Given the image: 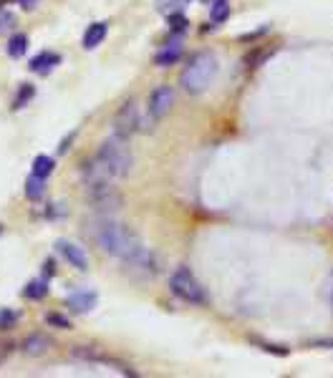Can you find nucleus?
<instances>
[{
	"instance_id": "nucleus-4",
	"label": "nucleus",
	"mask_w": 333,
	"mask_h": 378,
	"mask_svg": "<svg viewBox=\"0 0 333 378\" xmlns=\"http://www.w3.org/2000/svg\"><path fill=\"white\" fill-rule=\"evenodd\" d=\"M170 290L174 292L179 300L190 303V306H205V303H208V292H205L202 283L192 275L190 268H177L172 272Z\"/></svg>"
},
{
	"instance_id": "nucleus-25",
	"label": "nucleus",
	"mask_w": 333,
	"mask_h": 378,
	"mask_svg": "<svg viewBox=\"0 0 333 378\" xmlns=\"http://www.w3.org/2000/svg\"><path fill=\"white\" fill-rule=\"evenodd\" d=\"M46 323L53 328H61V330H71V320L66 318V315L61 313H48L46 315Z\"/></svg>"
},
{
	"instance_id": "nucleus-23",
	"label": "nucleus",
	"mask_w": 333,
	"mask_h": 378,
	"mask_svg": "<svg viewBox=\"0 0 333 378\" xmlns=\"http://www.w3.org/2000/svg\"><path fill=\"white\" fill-rule=\"evenodd\" d=\"M167 18H170V30H172V33H177V36L187 33V26H190V21H187L185 10H179V13H172V15H167Z\"/></svg>"
},
{
	"instance_id": "nucleus-5",
	"label": "nucleus",
	"mask_w": 333,
	"mask_h": 378,
	"mask_svg": "<svg viewBox=\"0 0 333 378\" xmlns=\"http://www.w3.org/2000/svg\"><path fill=\"white\" fill-rule=\"evenodd\" d=\"M114 134L121 139H129L134 134V131L141 126V119H139V106H137V101L134 99H129V101L124 103V106H119V111L114 114Z\"/></svg>"
},
{
	"instance_id": "nucleus-14",
	"label": "nucleus",
	"mask_w": 333,
	"mask_h": 378,
	"mask_svg": "<svg viewBox=\"0 0 333 378\" xmlns=\"http://www.w3.org/2000/svg\"><path fill=\"white\" fill-rule=\"evenodd\" d=\"M23 192H26V197H28L30 202H38V199H43V195H46V179H43V177H36L33 172H30V177L26 179V184H23Z\"/></svg>"
},
{
	"instance_id": "nucleus-18",
	"label": "nucleus",
	"mask_w": 333,
	"mask_h": 378,
	"mask_svg": "<svg viewBox=\"0 0 333 378\" xmlns=\"http://www.w3.org/2000/svg\"><path fill=\"white\" fill-rule=\"evenodd\" d=\"M33 96H36V86L33 83H21V88H18V94L13 99V109L21 111L23 106H28L33 101Z\"/></svg>"
},
{
	"instance_id": "nucleus-32",
	"label": "nucleus",
	"mask_w": 333,
	"mask_h": 378,
	"mask_svg": "<svg viewBox=\"0 0 333 378\" xmlns=\"http://www.w3.org/2000/svg\"><path fill=\"white\" fill-rule=\"evenodd\" d=\"M0 232H3V225H0Z\"/></svg>"
},
{
	"instance_id": "nucleus-28",
	"label": "nucleus",
	"mask_w": 333,
	"mask_h": 378,
	"mask_svg": "<svg viewBox=\"0 0 333 378\" xmlns=\"http://www.w3.org/2000/svg\"><path fill=\"white\" fill-rule=\"evenodd\" d=\"M76 139V131H71V134H68L66 139H61V144H59V149H56V152L61 154V157H63V154L68 152V149H71V141H74Z\"/></svg>"
},
{
	"instance_id": "nucleus-9",
	"label": "nucleus",
	"mask_w": 333,
	"mask_h": 378,
	"mask_svg": "<svg viewBox=\"0 0 333 378\" xmlns=\"http://www.w3.org/2000/svg\"><path fill=\"white\" fill-rule=\"evenodd\" d=\"M99 303V292L97 290H91V288H79V290L74 292H68V298H66V308L71 310V313H91L94 308H97Z\"/></svg>"
},
{
	"instance_id": "nucleus-19",
	"label": "nucleus",
	"mask_w": 333,
	"mask_h": 378,
	"mask_svg": "<svg viewBox=\"0 0 333 378\" xmlns=\"http://www.w3.org/2000/svg\"><path fill=\"white\" fill-rule=\"evenodd\" d=\"M21 318H23L21 310H13V308H0V330H13Z\"/></svg>"
},
{
	"instance_id": "nucleus-17",
	"label": "nucleus",
	"mask_w": 333,
	"mask_h": 378,
	"mask_svg": "<svg viewBox=\"0 0 333 378\" xmlns=\"http://www.w3.org/2000/svg\"><path fill=\"white\" fill-rule=\"evenodd\" d=\"M53 169H56V161H53V157H48V154H38L36 159H33V167H30V172L36 177H43V179H48V177L53 175Z\"/></svg>"
},
{
	"instance_id": "nucleus-21",
	"label": "nucleus",
	"mask_w": 333,
	"mask_h": 378,
	"mask_svg": "<svg viewBox=\"0 0 333 378\" xmlns=\"http://www.w3.org/2000/svg\"><path fill=\"white\" fill-rule=\"evenodd\" d=\"M43 217L46 219H63L68 217V204L66 202H48L46 204V210H43Z\"/></svg>"
},
{
	"instance_id": "nucleus-6",
	"label": "nucleus",
	"mask_w": 333,
	"mask_h": 378,
	"mask_svg": "<svg viewBox=\"0 0 333 378\" xmlns=\"http://www.w3.org/2000/svg\"><path fill=\"white\" fill-rule=\"evenodd\" d=\"M86 195H89L91 207L97 212L119 210V204H121V195H119L111 184H104V187H97V189H86Z\"/></svg>"
},
{
	"instance_id": "nucleus-8",
	"label": "nucleus",
	"mask_w": 333,
	"mask_h": 378,
	"mask_svg": "<svg viewBox=\"0 0 333 378\" xmlns=\"http://www.w3.org/2000/svg\"><path fill=\"white\" fill-rule=\"evenodd\" d=\"M53 248H56V252H59L61 257H63V260H66L74 270H79V272H86V270H89V257H86L83 248H79L76 242L56 240V242H53Z\"/></svg>"
},
{
	"instance_id": "nucleus-31",
	"label": "nucleus",
	"mask_w": 333,
	"mask_h": 378,
	"mask_svg": "<svg viewBox=\"0 0 333 378\" xmlns=\"http://www.w3.org/2000/svg\"><path fill=\"white\" fill-rule=\"evenodd\" d=\"M205 3H215V0H205Z\"/></svg>"
},
{
	"instance_id": "nucleus-10",
	"label": "nucleus",
	"mask_w": 333,
	"mask_h": 378,
	"mask_svg": "<svg viewBox=\"0 0 333 378\" xmlns=\"http://www.w3.org/2000/svg\"><path fill=\"white\" fill-rule=\"evenodd\" d=\"M61 63H63V56H61V53L41 51L38 56H33V59H30L28 68L36 73V76H48V73H53V68H56V66H61Z\"/></svg>"
},
{
	"instance_id": "nucleus-24",
	"label": "nucleus",
	"mask_w": 333,
	"mask_h": 378,
	"mask_svg": "<svg viewBox=\"0 0 333 378\" xmlns=\"http://www.w3.org/2000/svg\"><path fill=\"white\" fill-rule=\"evenodd\" d=\"M18 26V18H15L13 10H8V8H0V36L3 33H10V30Z\"/></svg>"
},
{
	"instance_id": "nucleus-12",
	"label": "nucleus",
	"mask_w": 333,
	"mask_h": 378,
	"mask_svg": "<svg viewBox=\"0 0 333 378\" xmlns=\"http://www.w3.org/2000/svg\"><path fill=\"white\" fill-rule=\"evenodd\" d=\"M51 346H53V341L48 338V335H43V333H30L28 338H23L21 350L26 353V356L36 358V356H43V353L48 348H51Z\"/></svg>"
},
{
	"instance_id": "nucleus-16",
	"label": "nucleus",
	"mask_w": 333,
	"mask_h": 378,
	"mask_svg": "<svg viewBox=\"0 0 333 378\" xmlns=\"http://www.w3.org/2000/svg\"><path fill=\"white\" fill-rule=\"evenodd\" d=\"M21 295L26 300H43V298H48V280H46V277H41V280H30V283L21 290Z\"/></svg>"
},
{
	"instance_id": "nucleus-15",
	"label": "nucleus",
	"mask_w": 333,
	"mask_h": 378,
	"mask_svg": "<svg viewBox=\"0 0 333 378\" xmlns=\"http://www.w3.org/2000/svg\"><path fill=\"white\" fill-rule=\"evenodd\" d=\"M6 51L10 59H23L26 51H28V36L26 33H13V36L8 38Z\"/></svg>"
},
{
	"instance_id": "nucleus-1",
	"label": "nucleus",
	"mask_w": 333,
	"mask_h": 378,
	"mask_svg": "<svg viewBox=\"0 0 333 378\" xmlns=\"http://www.w3.org/2000/svg\"><path fill=\"white\" fill-rule=\"evenodd\" d=\"M99 250L117 260L134 265V268H154L152 265V252L141 245L139 235L132 232L126 225L111 222V219H99L97 232H94Z\"/></svg>"
},
{
	"instance_id": "nucleus-29",
	"label": "nucleus",
	"mask_w": 333,
	"mask_h": 378,
	"mask_svg": "<svg viewBox=\"0 0 333 378\" xmlns=\"http://www.w3.org/2000/svg\"><path fill=\"white\" fill-rule=\"evenodd\" d=\"M15 3H18V6H21L23 10H33V8H36L38 3H41V0H15Z\"/></svg>"
},
{
	"instance_id": "nucleus-22",
	"label": "nucleus",
	"mask_w": 333,
	"mask_h": 378,
	"mask_svg": "<svg viewBox=\"0 0 333 378\" xmlns=\"http://www.w3.org/2000/svg\"><path fill=\"white\" fill-rule=\"evenodd\" d=\"M190 6V0H157V10L159 13H179V10H185V8Z\"/></svg>"
},
{
	"instance_id": "nucleus-3",
	"label": "nucleus",
	"mask_w": 333,
	"mask_h": 378,
	"mask_svg": "<svg viewBox=\"0 0 333 378\" xmlns=\"http://www.w3.org/2000/svg\"><path fill=\"white\" fill-rule=\"evenodd\" d=\"M97 159L104 164V169L114 179L129 177V172H132L134 167V157L132 152H129V146H126V139L117 137V134L111 139H106V141H101V146H99L97 152Z\"/></svg>"
},
{
	"instance_id": "nucleus-2",
	"label": "nucleus",
	"mask_w": 333,
	"mask_h": 378,
	"mask_svg": "<svg viewBox=\"0 0 333 378\" xmlns=\"http://www.w3.org/2000/svg\"><path fill=\"white\" fill-rule=\"evenodd\" d=\"M217 71H220V63H217L215 53L200 51L187 61L185 71L179 76V83H182V88H185L187 94L197 96V94H202V91H208L210 83L215 81Z\"/></svg>"
},
{
	"instance_id": "nucleus-11",
	"label": "nucleus",
	"mask_w": 333,
	"mask_h": 378,
	"mask_svg": "<svg viewBox=\"0 0 333 378\" xmlns=\"http://www.w3.org/2000/svg\"><path fill=\"white\" fill-rule=\"evenodd\" d=\"M106 36H109V23L106 21H94L89 28L83 30V38H81L83 51H94V48H99V46L104 43Z\"/></svg>"
},
{
	"instance_id": "nucleus-20",
	"label": "nucleus",
	"mask_w": 333,
	"mask_h": 378,
	"mask_svg": "<svg viewBox=\"0 0 333 378\" xmlns=\"http://www.w3.org/2000/svg\"><path fill=\"white\" fill-rule=\"evenodd\" d=\"M228 18H230L228 0H215V3L210 6V21H212V23H225Z\"/></svg>"
},
{
	"instance_id": "nucleus-27",
	"label": "nucleus",
	"mask_w": 333,
	"mask_h": 378,
	"mask_svg": "<svg viewBox=\"0 0 333 378\" xmlns=\"http://www.w3.org/2000/svg\"><path fill=\"white\" fill-rule=\"evenodd\" d=\"M10 353H13V343H10V341H0V366H3L8 358H10Z\"/></svg>"
},
{
	"instance_id": "nucleus-13",
	"label": "nucleus",
	"mask_w": 333,
	"mask_h": 378,
	"mask_svg": "<svg viewBox=\"0 0 333 378\" xmlns=\"http://www.w3.org/2000/svg\"><path fill=\"white\" fill-rule=\"evenodd\" d=\"M179 59H182V46H179V43H170V46H164L162 51L154 56V66H159V68H167V66L177 63Z\"/></svg>"
},
{
	"instance_id": "nucleus-30",
	"label": "nucleus",
	"mask_w": 333,
	"mask_h": 378,
	"mask_svg": "<svg viewBox=\"0 0 333 378\" xmlns=\"http://www.w3.org/2000/svg\"><path fill=\"white\" fill-rule=\"evenodd\" d=\"M326 298H328V303L333 306V275L328 277V283H326Z\"/></svg>"
},
{
	"instance_id": "nucleus-26",
	"label": "nucleus",
	"mask_w": 333,
	"mask_h": 378,
	"mask_svg": "<svg viewBox=\"0 0 333 378\" xmlns=\"http://www.w3.org/2000/svg\"><path fill=\"white\" fill-rule=\"evenodd\" d=\"M41 270H43V275H41V277L51 280V277L56 275V260H53V257H48V260H46L43 265H41Z\"/></svg>"
},
{
	"instance_id": "nucleus-7",
	"label": "nucleus",
	"mask_w": 333,
	"mask_h": 378,
	"mask_svg": "<svg viewBox=\"0 0 333 378\" xmlns=\"http://www.w3.org/2000/svg\"><path fill=\"white\" fill-rule=\"evenodd\" d=\"M172 106H174V91H172V86H157L152 91V96H149V117L154 119V121H159V119H164L170 114Z\"/></svg>"
}]
</instances>
